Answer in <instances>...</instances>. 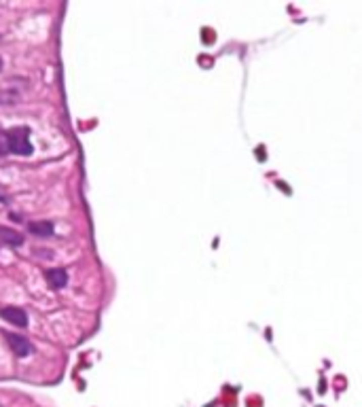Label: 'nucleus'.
I'll return each instance as SVG.
<instances>
[{
	"label": "nucleus",
	"instance_id": "nucleus-1",
	"mask_svg": "<svg viewBox=\"0 0 362 407\" xmlns=\"http://www.w3.org/2000/svg\"><path fill=\"white\" fill-rule=\"evenodd\" d=\"M30 131L28 127H15L5 131V140H7V151L15 153V155H32V142H30Z\"/></svg>",
	"mask_w": 362,
	"mask_h": 407
},
{
	"label": "nucleus",
	"instance_id": "nucleus-2",
	"mask_svg": "<svg viewBox=\"0 0 362 407\" xmlns=\"http://www.w3.org/2000/svg\"><path fill=\"white\" fill-rule=\"evenodd\" d=\"M0 316H3L7 323L15 325V327H21V329H24V327L28 325V314H26L24 310H21V307H15V305H7V307H3V310H0Z\"/></svg>",
	"mask_w": 362,
	"mask_h": 407
},
{
	"label": "nucleus",
	"instance_id": "nucleus-3",
	"mask_svg": "<svg viewBox=\"0 0 362 407\" xmlns=\"http://www.w3.org/2000/svg\"><path fill=\"white\" fill-rule=\"evenodd\" d=\"M7 342H9V346H11V350L15 352V356H28L30 352H32V346H30V342L26 337H21V335H15V333H7Z\"/></svg>",
	"mask_w": 362,
	"mask_h": 407
},
{
	"label": "nucleus",
	"instance_id": "nucleus-4",
	"mask_svg": "<svg viewBox=\"0 0 362 407\" xmlns=\"http://www.w3.org/2000/svg\"><path fill=\"white\" fill-rule=\"evenodd\" d=\"M45 278L53 289H64L66 282H68V272L66 269H49V272H45Z\"/></svg>",
	"mask_w": 362,
	"mask_h": 407
},
{
	"label": "nucleus",
	"instance_id": "nucleus-5",
	"mask_svg": "<svg viewBox=\"0 0 362 407\" xmlns=\"http://www.w3.org/2000/svg\"><path fill=\"white\" fill-rule=\"evenodd\" d=\"M0 242L9 246H21L24 244V236L17 234L15 229H9V227H0Z\"/></svg>",
	"mask_w": 362,
	"mask_h": 407
},
{
	"label": "nucleus",
	"instance_id": "nucleus-6",
	"mask_svg": "<svg viewBox=\"0 0 362 407\" xmlns=\"http://www.w3.org/2000/svg\"><path fill=\"white\" fill-rule=\"evenodd\" d=\"M28 229H30V234H34L38 238H47L56 232V227H53L51 221H34V223L28 225Z\"/></svg>",
	"mask_w": 362,
	"mask_h": 407
},
{
	"label": "nucleus",
	"instance_id": "nucleus-7",
	"mask_svg": "<svg viewBox=\"0 0 362 407\" xmlns=\"http://www.w3.org/2000/svg\"><path fill=\"white\" fill-rule=\"evenodd\" d=\"M0 202H7V197H5L3 193H0Z\"/></svg>",
	"mask_w": 362,
	"mask_h": 407
},
{
	"label": "nucleus",
	"instance_id": "nucleus-8",
	"mask_svg": "<svg viewBox=\"0 0 362 407\" xmlns=\"http://www.w3.org/2000/svg\"><path fill=\"white\" fill-rule=\"evenodd\" d=\"M3 66H5V62H3V58H0V70H3Z\"/></svg>",
	"mask_w": 362,
	"mask_h": 407
},
{
	"label": "nucleus",
	"instance_id": "nucleus-9",
	"mask_svg": "<svg viewBox=\"0 0 362 407\" xmlns=\"http://www.w3.org/2000/svg\"><path fill=\"white\" fill-rule=\"evenodd\" d=\"M0 38H3V36H0Z\"/></svg>",
	"mask_w": 362,
	"mask_h": 407
}]
</instances>
